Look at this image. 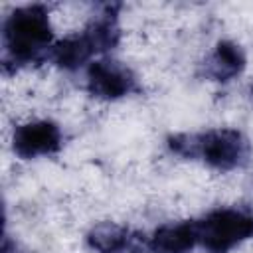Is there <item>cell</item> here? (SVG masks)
Masks as SVG:
<instances>
[{"instance_id": "cell-1", "label": "cell", "mask_w": 253, "mask_h": 253, "mask_svg": "<svg viewBox=\"0 0 253 253\" xmlns=\"http://www.w3.org/2000/svg\"><path fill=\"white\" fill-rule=\"evenodd\" d=\"M51 26L45 6L30 4L16 8L4 22V67L30 65L42 61L51 51Z\"/></svg>"}, {"instance_id": "cell-2", "label": "cell", "mask_w": 253, "mask_h": 253, "mask_svg": "<svg viewBox=\"0 0 253 253\" xmlns=\"http://www.w3.org/2000/svg\"><path fill=\"white\" fill-rule=\"evenodd\" d=\"M172 152L202 160L208 166L227 172L243 166L249 160L247 138L233 128H215L200 134H176L168 138Z\"/></svg>"}, {"instance_id": "cell-3", "label": "cell", "mask_w": 253, "mask_h": 253, "mask_svg": "<svg viewBox=\"0 0 253 253\" xmlns=\"http://www.w3.org/2000/svg\"><path fill=\"white\" fill-rule=\"evenodd\" d=\"M198 243L210 253H227L253 237V215L233 208H219L194 221Z\"/></svg>"}, {"instance_id": "cell-4", "label": "cell", "mask_w": 253, "mask_h": 253, "mask_svg": "<svg viewBox=\"0 0 253 253\" xmlns=\"http://www.w3.org/2000/svg\"><path fill=\"white\" fill-rule=\"evenodd\" d=\"M87 89L97 99H121L138 89L134 73L113 59L93 61L87 69Z\"/></svg>"}, {"instance_id": "cell-5", "label": "cell", "mask_w": 253, "mask_h": 253, "mask_svg": "<svg viewBox=\"0 0 253 253\" xmlns=\"http://www.w3.org/2000/svg\"><path fill=\"white\" fill-rule=\"evenodd\" d=\"M12 148L20 158L55 154L61 148V130L53 121H32L20 125L12 136Z\"/></svg>"}, {"instance_id": "cell-6", "label": "cell", "mask_w": 253, "mask_h": 253, "mask_svg": "<svg viewBox=\"0 0 253 253\" xmlns=\"http://www.w3.org/2000/svg\"><path fill=\"white\" fill-rule=\"evenodd\" d=\"M196 243L198 235L194 221H182L160 225L152 233L148 247L152 253H190Z\"/></svg>"}, {"instance_id": "cell-7", "label": "cell", "mask_w": 253, "mask_h": 253, "mask_svg": "<svg viewBox=\"0 0 253 253\" xmlns=\"http://www.w3.org/2000/svg\"><path fill=\"white\" fill-rule=\"evenodd\" d=\"M245 67V55L241 47L233 42H219L213 49V53L206 61V75L213 81L227 83L235 75H239Z\"/></svg>"}, {"instance_id": "cell-8", "label": "cell", "mask_w": 253, "mask_h": 253, "mask_svg": "<svg viewBox=\"0 0 253 253\" xmlns=\"http://www.w3.org/2000/svg\"><path fill=\"white\" fill-rule=\"evenodd\" d=\"M91 55H95L93 47L89 45L87 38L81 34V36H71V38H65L57 43H53L51 51H49V59L61 67V69H67V71H73L77 67H81Z\"/></svg>"}, {"instance_id": "cell-9", "label": "cell", "mask_w": 253, "mask_h": 253, "mask_svg": "<svg viewBox=\"0 0 253 253\" xmlns=\"http://www.w3.org/2000/svg\"><path fill=\"white\" fill-rule=\"evenodd\" d=\"M87 243L97 253H121L130 243V231L123 225L105 221L87 233Z\"/></svg>"}, {"instance_id": "cell-10", "label": "cell", "mask_w": 253, "mask_h": 253, "mask_svg": "<svg viewBox=\"0 0 253 253\" xmlns=\"http://www.w3.org/2000/svg\"><path fill=\"white\" fill-rule=\"evenodd\" d=\"M251 95H253V85H251Z\"/></svg>"}]
</instances>
